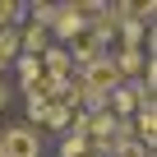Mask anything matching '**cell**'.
Segmentation results:
<instances>
[{"mask_svg": "<svg viewBox=\"0 0 157 157\" xmlns=\"http://www.w3.org/2000/svg\"><path fill=\"white\" fill-rule=\"evenodd\" d=\"M5 97H10V93H5V83H0V106H5Z\"/></svg>", "mask_w": 157, "mask_h": 157, "instance_id": "cell-10", "label": "cell"}, {"mask_svg": "<svg viewBox=\"0 0 157 157\" xmlns=\"http://www.w3.org/2000/svg\"><path fill=\"white\" fill-rule=\"evenodd\" d=\"M23 42H28V56H37V51H42V42H46V28H42V23H37V28H28V37H23Z\"/></svg>", "mask_w": 157, "mask_h": 157, "instance_id": "cell-8", "label": "cell"}, {"mask_svg": "<svg viewBox=\"0 0 157 157\" xmlns=\"http://www.w3.org/2000/svg\"><path fill=\"white\" fill-rule=\"evenodd\" d=\"M33 120H42V125H51V129H65V125L78 120V116L69 111V102H37V97H33Z\"/></svg>", "mask_w": 157, "mask_h": 157, "instance_id": "cell-3", "label": "cell"}, {"mask_svg": "<svg viewBox=\"0 0 157 157\" xmlns=\"http://www.w3.org/2000/svg\"><path fill=\"white\" fill-rule=\"evenodd\" d=\"M83 88H88L93 97H102V93H116V88H120V69H116V60H111V56L88 60V69H83Z\"/></svg>", "mask_w": 157, "mask_h": 157, "instance_id": "cell-1", "label": "cell"}, {"mask_svg": "<svg viewBox=\"0 0 157 157\" xmlns=\"http://www.w3.org/2000/svg\"><path fill=\"white\" fill-rule=\"evenodd\" d=\"M51 23H56V33H65V37H74V33L83 28L88 19H83V10H78V5H56V14H51Z\"/></svg>", "mask_w": 157, "mask_h": 157, "instance_id": "cell-4", "label": "cell"}, {"mask_svg": "<svg viewBox=\"0 0 157 157\" xmlns=\"http://www.w3.org/2000/svg\"><path fill=\"white\" fill-rule=\"evenodd\" d=\"M0 157H37V129L14 125L0 134Z\"/></svg>", "mask_w": 157, "mask_h": 157, "instance_id": "cell-2", "label": "cell"}, {"mask_svg": "<svg viewBox=\"0 0 157 157\" xmlns=\"http://www.w3.org/2000/svg\"><path fill=\"white\" fill-rule=\"evenodd\" d=\"M134 120H139V125H134L139 143H148V148H152V139H157V120H152V106H143V111H139Z\"/></svg>", "mask_w": 157, "mask_h": 157, "instance_id": "cell-5", "label": "cell"}, {"mask_svg": "<svg viewBox=\"0 0 157 157\" xmlns=\"http://www.w3.org/2000/svg\"><path fill=\"white\" fill-rule=\"evenodd\" d=\"M19 10H23V5H14V0H0V28L14 23V19H19Z\"/></svg>", "mask_w": 157, "mask_h": 157, "instance_id": "cell-9", "label": "cell"}, {"mask_svg": "<svg viewBox=\"0 0 157 157\" xmlns=\"http://www.w3.org/2000/svg\"><path fill=\"white\" fill-rule=\"evenodd\" d=\"M88 148H93V143H88V134L78 129L74 139H65V143H60V157H88Z\"/></svg>", "mask_w": 157, "mask_h": 157, "instance_id": "cell-6", "label": "cell"}, {"mask_svg": "<svg viewBox=\"0 0 157 157\" xmlns=\"http://www.w3.org/2000/svg\"><path fill=\"white\" fill-rule=\"evenodd\" d=\"M19 74H23V88H28L33 78L42 74V65H37V56H23V60H19Z\"/></svg>", "mask_w": 157, "mask_h": 157, "instance_id": "cell-7", "label": "cell"}]
</instances>
